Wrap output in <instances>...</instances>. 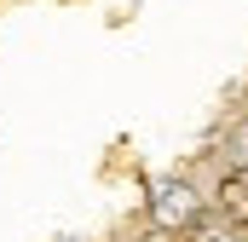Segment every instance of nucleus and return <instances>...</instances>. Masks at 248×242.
Listing matches in <instances>:
<instances>
[{
	"label": "nucleus",
	"mask_w": 248,
	"mask_h": 242,
	"mask_svg": "<svg viewBox=\"0 0 248 242\" xmlns=\"http://www.w3.org/2000/svg\"><path fill=\"white\" fill-rule=\"evenodd\" d=\"M208 196L196 190L190 179H179V173H168V179L150 184V208H144V225H162V231H179V237H190V231H202L208 225Z\"/></svg>",
	"instance_id": "obj_1"
},
{
	"label": "nucleus",
	"mask_w": 248,
	"mask_h": 242,
	"mask_svg": "<svg viewBox=\"0 0 248 242\" xmlns=\"http://www.w3.org/2000/svg\"><path fill=\"white\" fill-rule=\"evenodd\" d=\"M133 242H190V237H179V231H162V225H139V237Z\"/></svg>",
	"instance_id": "obj_2"
},
{
	"label": "nucleus",
	"mask_w": 248,
	"mask_h": 242,
	"mask_svg": "<svg viewBox=\"0 0 248 242\" xmlns=\"http://www.w3.org/2000/svg\"><path fill=\"white\" fill-rule=\"evenodd\" d=\"M190 242H243L237 231H225V237H202V231H190Z\"/></svg>",
	"instance_id": "obj_3"
}]
</instances>
